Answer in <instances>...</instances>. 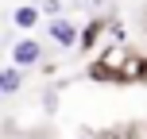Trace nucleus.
Here are the masks:
<instances>
[{
    "mask_svg": "<svg viewBox=\"0 0 147 139\" xmlns=\"http://www.w3.org/2000/svg\"><path fill=\"white\" fill-rule=\"evenodd\" d=\"M39 58H43V46H39L35 39H20V43L12 46V66H16V70H27V66H35Z\"/></svg>",
    "mask_w": 147,
    "mask_h": 139,
    "instance_id": "obj_1",
    "label": "nucleus"
},
{
    "mask_svg": "<svg viewBox=\"0 0 147 139\" xmlns=\"http://www.w3.org/2000/svg\"><path fill=\"white\" fill-rule=\"evenodd\" d=\"M47 35H51L58 46H74V43H78V23H74V19H62V15H54V19L47 23Z\"/></svg>",
    "mask_w": 147,
    "mask_h": 139,
    "instance_id": "obj_2",
    "label": "nucleus"
},
{
    "mask_svg": "<svg viewBox=\"0 0 147 139\" xmlns=\"http://www.w3.org/2000/svg\"><path fill=\"white\" fill-rule=\"evenodd\" d=\"M39 19H43V15H39V8H35V4H20V8L12 12V23H16V27H23V31L39 27Z\"/></svg>",
    "mask_w": 147,
    "mask_h": 139,
    "instance_id": "obj_3",
    "label": "nucleus"
},
{
    "mask_svg": "<svg viewBox=\"0 0 147 139\" xmlns=\"http://www.w3.org/2000/svg\"><path fill=\"white\" fill-rule=\"evenodd\" d=\"M20 89H23V70L16 66L0 70V93H20Z\"/></svg>",
    "mask_w": 147,
    "mask_h": 139,
    "instance_id": "obj_4",
    "label": "nucleus"
},
{
    "mask_svg": "<svg viewBox=\"0 0 147 139\" xmlns=\"http://www.w3.org/2000/svg\"><path fill=\"white\" fill-rule=\"evenodd\" d=\"M58 8H62V0H43V8H39V15H58Z\"/></svg>",
    "mask_w": 147,
    "mask_h": 139,
    "instance_id": "obj_5",
    "label": "nucleus"
},
{
    "mask_svg": "<svg viewBox=\"0 0 147 139\" xmlns=\"http://www.w3.org/2000/svg\"><path fill=\"white\" fill-rule=\"evenodd\" d=\"M35 139H51V135H35Z\"/></svg>",
    "mask_w": 147,
    "mask_h": 139,
    "instance_id": "obj_6",
    "label": "nucleus"
},
{
    "mask_svg": "<svg viewBox=\"0 0 147 139\" xmlns=\"http://www.w3.org/2000/svg\"><path fill=\"white\" fill-rule=\"evenodd\" d=\"M74 139H85V135H74Z\"/></svg>",
    "mask_w": 147,
    "mask_h": 139,
    "instance_id": "obj_7",
    "label": "nucleus"
}]
</instances>
